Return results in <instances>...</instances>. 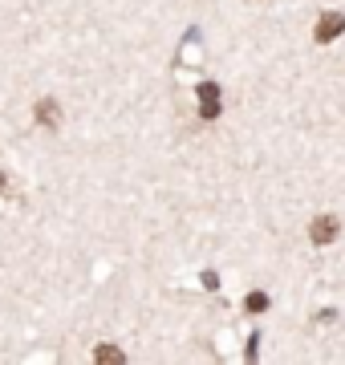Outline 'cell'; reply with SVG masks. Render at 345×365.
Returning <instances> with one entry per match:
<instances>
[{
  "label": "cell",
  "instance_id": "6",
  "mask_svg": "<svg viewBox=\"0 0 345 365\" xmlns=\"http://www.w3.org/2000/svg\"><path fill=\"white\" fill-rule=\"evenodd\" d=\"M264 304H268L264 292H252V297H248V309H252V313H264Z\"/></svg>",
  "mask_w": 345,
  "mask_h": 365
},
{
  "label": "cell",
  "instance_id": "3",
  "mask_svg": "<svg viewBox=\"0 0 345 365\" xmlns=\"http://www.w3.org/2000/svg\"><path fill=\"white\" fill-rule=\"evenodd\" d=\"M200 114H203V118H215V114H220V90H215L212 81H203V86H200Z\"/></svg>",
  "mask_w": 345,
  "mask_h": 365
},
{
  "label": "cell",
  "instance_id": "4",
  "mask_svg": "<svg viewBox=\"0 0 345 365\" xmlns=\"http://www.w3.org/2000/svg\"><path fill=\"white\" fill-rule=\"evenodd\" d=\"M37 122L41 126H53L57 122V102H37Z\"/></svg>",
  "mask_w": 345,
  "mask_h": 365
},
{
  "label": "cell",
  "instance_id": "1",
  "mask_svg": "<svg viewBox=\"0 0 345 365\" xmlns=\"http://www.w3.org/2000/svg\"><path fill=\"white\" fill-rule=\"evenodd\" d=\"M341 33H345V16H341V13H325V16L317 21V33H313V37H317L321 45H329V41L341 37Z\"/></svg>",
  "mask_w": 345,
  "mask_h": 365
},
{
  "label": "cell",
  "instance_id": "2",
  "mask_svg": "<svg viewBox=\"0 0 345 365\" xmlns=\"http://www.w3.org/2000/svg\"><path fill=\"white\" fill-rule=\"evenodd\" d=\"M333 235H337V220H333V215H317V220L309 223V240H313V244H321V248H325V244H333Z\"/></svg>",
  "mask_w": 345,
  "mask_h": 365
},
{
  "label": "cell",
  "instance_id": "5",
  "mask_svg": "<svg viewBox=\"0 0 345 365\" xmlns=\"http://www.w3.org/2000/svg\"><path fill=\"white\" fill-rule=\"evenodd\" d=\"M93 357H98V365H118V361H122V353H118V349H110V345H102V349L93 353Z\"/></svg>",
  "mask_w": 345,
  "mask_h": 365
}]
</instances>
